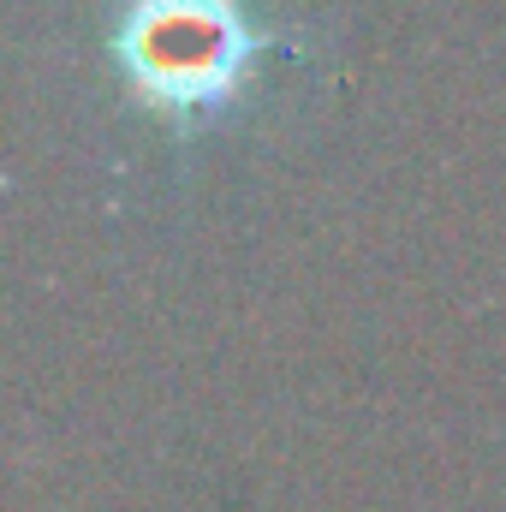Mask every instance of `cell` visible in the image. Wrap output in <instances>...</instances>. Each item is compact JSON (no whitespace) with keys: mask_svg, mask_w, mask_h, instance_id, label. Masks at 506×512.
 Masks as SVG:
<instances>
[{"mask_svg":"<svg viewBox=\"0 0 506 512\" xmlns=\"http://www.w3.org/2000/svg\"><path fill=\"white\" fill-rule=\"evenodd\" d=\"M251 54L256 36L233 0H143L120 36L126 72L161 108H221Z\"/></svg>","mask_w":506,"mask_h":512,"instance_id":"obj_1","label":"cell"}]
</instances>
